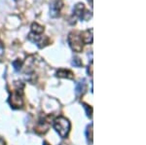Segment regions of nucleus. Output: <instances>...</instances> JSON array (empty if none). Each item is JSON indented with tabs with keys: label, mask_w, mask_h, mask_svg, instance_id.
<instances>
[{
	"label": "nucleus",
	"mask_w": 146,
	"mask_h": 145,
	"mask_svg": "<svg viewBox=\"0 0 146 145\" xmlns=\"http://www.w3.org/2000/svg\"><path fill=\"white\" fill-rule=\"evenodd\" d=\"M92 16V14H90V12H88L86 10V7L83 3H77L76 5L73 8V14L72 17H74L75 19H79V20L85 21L88 20Z\"/></svg>",
	"instance_id": "nucleus-4"
},
{
	"label": "nucleus",
	"mask_w": 146,
	"mask_h": 145,
	"mask_svg": "<svg viewBox=\"0 0 146 145\" xmlns=\"http://www.w3.org/2000/svg\"><path fill=\"white\" fill-rule=\"evenodd\" d=\"M48 130H49V122L46 119H40L36 128H35V132H36L37 134H42L48 132Z\"/></svg>",
	"instance_id": "nucleus-6"
},
{
	"label": "nucleus",
	"mask_w": 146,
	"mask_h": 145,
	"mask_svg": "<svg viewBox=\"0 0 146 145\" xmlns=\"http://www.w3.org/2000/svg\"><path fill=\"white\" fill-rule=\"evenodd\" d=\"M56 77L58 78H65V79H70V80H73L74 79V73L69 69H58L56 73Z\"/></svg>",
	"instance_id": "nucleus-7"
},
{
	"label": "nucleus",
	"mask_w": 146,
	"mask_h": 145,
	"mask_svg": "<svg viewBox=\"0 0 146 145\" xmlns=\"http://www.w3.org/2000/svg\"><path fill=\"white\" fill-rule=\"evenodd\" d=\"M12 64H13L14 68H15L16 71H20L21 69H22V66H23V62L21 60H15L13 62H12Z\"/></svg>",
	"instance_id": "nucleus-12"
},
{
	"label": "nucleus",
	"mask_w": 146,
	"mask_h": 145,
	"mask_svg": "<svg viewBox=\"0 0 146 145\" xmlns=\"http://www.w3.org/2000/svg\"><path fill=\"white\" fill-rule=\"evenodd\" d=\"M21 84H19V82H16V89L12 91L10 97H9V102H10L11 106L15 109L22 108L23 105V86L20 88Z\"/></svg>",
	"instance_id": "nucleus-1"
},
{
	"label": "nucleus",
	"mask_w": 146,
	"mask_h": 145,
	"mask_svg": "<svg viewBox=\"0 0 146 145\" xmlns=\"http://www.w3.org/2000/svg\"><path fill=\"white\" fill-rule=\"evenodd\" d=\"M67 41H68V44H69L70 48H71L74 52L81 53L82 51H83L84 43L81 39L80 33H78V32H76V31L70 32V33L68 34Z\"/></svg>",
	"instance_id": "nucleus-3"
},
{
	"label": "nucleus",
	"mask_w": 146,
	"mask_h": 145,
	"mask_svg": "<svg viewBox=\"0 0 146 145\" xmlns=\"http://www.w3.org/2000/svg\"><path fill=\"white\" fill-rule=\"evenodd\" d=\"M54 128L60 135V137L66 138L69 134L70 128H71V124H70L69 120L64 117H58L54 121Z\"/></svg>",
	"instance_id": "nucleus-2"
},
{
	"label": "nucleus",
	"mask_w": 146,
	"mask_h": 145,
	"mask_svg": "<svg viewBox=\"0 0 146 145\" xmlns=\"http://www.w3.org/2000/svg\"><path fill=\"white\" fill-rule=\"evenodd\" d=\"M75 91H76V95H83V93H85V92L87 91V83H86V81H85L84 79L76 84Z\"/></svg>",
	"instance_id": "nucleus-9"
},
{
	"label": "nucleus",
	"mask_w": 146,
	"mask_h": 145,
	"mask_svg": "<svg viewBox=\"0 0 146 145\" xmlns=\"http://www.w3.org/2000/svg\"><path fill=\"white\" fill-rule=\"evenodd\" d=\"M86 136H87V139H88L89 143H91V144L93 143V124H91L90 126L87 127Z\"/></svg>",
	"instance_id": "nucleus-11"
},
{
	"label": "nucleus",
	"mask_w": 146,
	"mask_h": 145,
	"mask_svg": "<svg viewBox=\"0 0 146 145\" xmlns=\"http://www.w3.org/2000/svg\"><path fill=\"white\" fill-rule=\"evenodd\" d=\"M64 3H63V0H55L51 3L50 5V16L52 18H56L60 15V12H62Z\"/></svg>",
	"instance_id": "nucleus-5"
},
{
	"label": "nucleus",
	"mask_w": 146,
	"mask_h": 145,
	"mask_svg": "<svg viewBox=\"0 0 146 145\" xmlns=\"http://www.w3.org/2000/svg\"><path fill=\"white\" fill-rule=\"evenodd\" d=\"M72 64L74 65V66H76V67H81L82 65H83V62H82V60H80V58L75 57L74 58H73V60H72Z\"/></svg>",
	"instance_id": "nucleus-14"
},
{
	"label": "nucleus",
	"mask_w": 146,
	"mask_h": 145,
	"mask_svg": "<svg viewBox=\"0 0 146 145\" xmlns=\"http://www.w3.org/2000/svg\"><path fill=\"white\" fill-rule=\"evenodd\" d=\"M81 39L83 41L84 44H92L93 43V29H87L83 31L82 33H80Z\"/></svg>",
	"instance_id": "nucleus-8"
},
{
	"label": "nucleus",
	"mask_w": 146,
	"mask_h": 145,
	"mask_svg": "<svg viewBox=\"0 0 146 145\" xmlns=\"http://www.w3.org/2000/svg\"><path fill=\"white\" fill-rule=\"evenodd\" d=\"M31 32L35 34H42L44 32V26L40 25L38 23H33L31 24Z\"/></svg>",
	"instance_id": "nucleus-10"
},
{
	"label": "nucleus",
	"mask_w": 146,
	"mask_h": 145,
	"mask_svg": "<svg viewBox=\"0 0 146 145\" xmlns=\"http://www.w3.org/2000/svg\"><path fill=\"white\" fill-rule=\"evenodd\" d=\"M82 105H83V107L85 108V110H86L87 116H88L89 118H92V117H93V108H92L90 105L84 103V102H82Z\"/></svg>",
	"instance_id": "nucleus-13"
},
{
	"label": "nucleus",
	"mask_w": 146,
	"mask_h": 145,
	"mask_svg": "<svg viewBox=\"0 0 146 145\" xmlns=\"http://www.w3.org/2000/svg\"><path fill=\"white\" fill-rule=\"evenodd\" d=\"M43 145H50V144H49L47 141H44V142H43Z\"/></svg>",
	"instance_id": "nucleus-15"
}]
</instances>
